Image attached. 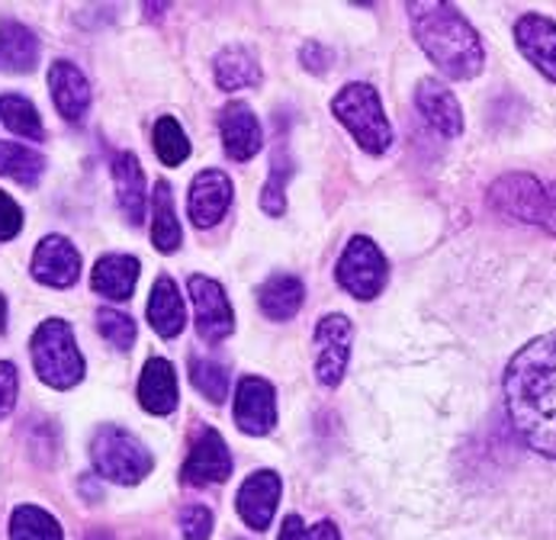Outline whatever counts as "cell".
I'll list each match as a JSON object with an SVG mask.
<instances>
[{"mask_svg": "<svg viewBox=\"0 0 556 540\" xmlns=\"http://www.w3.org/2000/svg\"><path fill=\"white\" fill-rule=\"evenodd\" d=\"M149 322L161 338H177L187 325V309L177 284L170 277H159L149 297Z\"/></svg>", "mask_w": 556, "mask_h": 540, "instance_id": "23", "label": "cell"}, {"mask_svg": "<svg viewBox=\"0 0 556 540\" xmlns=\"http://www.w3.org/2000/svg\"><path fill=\"white\" fill-rule=\"evenodd\" d=\"M113 180H116V200L123 216L132 226L146 223V210H149V187H146V171L139 164V158L132 152H119L113 158Z\"/></svg>", "mask_w": 556, "mask_h": 540, "instance_id": "16", "label": "cell"}, {"mask_svg": "<svg viewBox=\"0 0 556 540\" xmlns=\"http://www.w3.org/2000/svg\"><path fill=\"white\" fill-rule=\"evenodd\" d=\"M338 284L354 300L380 297V290L387 284V258L367 235H354L348 241V248L338 261Z\"/></svg>", "mask_w": 556, "mask_h": 540, "instance_id": "7", "label": "cell"}, {"mask_svg": "<svg viewBox=\"0 0 556 540\" xmlns=\"http://www.w3.org/2000/svg\"><path fill=\"white\" fill-rule=\"evenodd\" d=\"M90 461L100 476H106L110 482H119V486H136L152 473L149 448L136 435H129L126 428H116V425H103L93 435Z\"/></svg>", "mask_w": 556, "mask_h": 540, "instance_id": "5", "label": "cell"}, {"mask_svg": "<svg viewBox=\"0 0 556 540\" xmlns=\"http://www.w3.org/2000/svg\"><path fill=\"white\" fill-rule=\"evenodd\" d=\"M16 392H20V374L10 361H0V418H7L16 405Z\"/></svg>", "mask_w": 556, "mask_h": 540, "instance_id": "37", "label": "cell"}, {"mask_svg": "<svg viewBox=\"0 0 556 540\" xmlns=\"http://www.w3.org/2000/svg\"><path fill=\"white\" fill-rule=\"evenodd\" d=\"M23 229V210L16 206V200L10 193L0 190V241L16 238Z\"/></svg>", "mask_w": 556, "mask_h": 540, "instance_id": "36", "label": "cell"}, {"mask_svg": "<svg viewBox=\"0 0 556 540\" xmlns=\"http://www.w3.org/2000/svg\"><path fill=\"white\" fill-rule=\"evenodd\" d=\"M184 482L187 486H219L232 476V454L229 444L223 441V435L216 428L200 431V438L193 441L187 461H184Z\"/></svg>", "mask_w": 556, "mask_h": 540, "instance_id": "11", "label": "cell"}, {"mask_svg": "<svg viewBox=\"0 0 556 540\" xmlns=\"http://www.w3.org/2000/svg\"><path fill=\"white\" fill-rule=\"evenodd\" d=\"M39 65V39L23 23L0 26V72L26 75Z\"/></svg>", "mask_w": 556, "mask_h": 540, "instance_id": "24", "label": "cell"}, {"mask_svg": "<svg viewBox=\"0 0 556 540\" xmlns=\"http://www.w3.org/2000/svg\"><path fill=\"white\" fill-rule=\"evenodd\" d=\"M280 540H341V535L331 522H318V525L306 528V522L300 515H287L283 528H280Z\"/></svg>", "mask_w": 556, "mask_h": 540, "instance_id": "34", "label": "cell"}, {"mask_svg": "<svg viewBox=\"0 0 556 540\" xmlns=\"http://www.w3.org/2000/svg\"><path fill=\"white\" fill-rule=\"evenodd\" d=\"M232 203V180L223 171H200L190 184V219L197 229H213L223 223Z\"/></svg>", "mask_w": 556, "mask_h": 540, "instance_id": "14", "label": "cell"}, {"mask_svg": "<svg viewBox=\"0 0 556 540\" xmlns=\"http://www.w3.org/2000/svg\"><path fill=\"white\" fill-rule=\"evenodd\" d=\"M49 90H52L55 110L68 123H80L87 116V110H90V84L72 62H55L49 68Z\"/></svg>", "mask_w": 556, "mask_h": 540, "instance_id": "19", "label": "cell"}, {"mask_svg": "<svg viewBox=\"0 0 556 540\" xmlns=\"http://www.w3.org/2000/svg\"><path fill=\"white\" fill-rule=\"evenodd\" d=\"M405 10H408L418 46L425 49V55L434 62L441 75L470 80L482 72L485 52H482L479 33L454 3L425 0V3H408Z\"/></svg>", "mask_w": 556, "mask_h": 540, "instance_id": "2", "label": "cell"}, {"mask_svg": "<svg viewBox=\"0 0 556 540\" xmlns=\"http://www.w3.org/2000/svg\"><path fill=\"white\" fill-rule=\"evenodd\" d=\"M303 297H306V287L300 277L293 274H274L261 284L257 290V306L267 318L274 322H290L300 306H303Z\"/></svg>", "mask_w": 556, "mask_h": 540, "instance_id": "22", "label": "cell"}, {"mask_svg": "<svg viewBox=\"0 0 556 540\" xmlns=\"http://www.w3.org/2000/svg\"><path fill=\"white\" fill-rule=\"evenodd\" d=\"M97 328L116 351H129L136 344V322L119 309H100L97 312Z\"/></svg>", "mask_w": 556, "mask_h": 540, "instance_id": "33", "label": "cell"}, {"mask_svg": "<svg viewBox=\"0 0 556 540\" xmlns=\"http://www.w3.org/2000/svg\"><path fill=\"white\" fill-rule=\"evenodd\" d=\"M190 377H193V386L210 402H226V395H229V371H226V364H219L213 357H193Z\"/></svg>", "mask_w": 556, "mask_h": 540, "instance_id": "32", "label": "cell"}, {"mask_svg": "<svg viewBox=\"0 0 556 540\" xmlns=\"http://www.w3.org/2000/svg\"><path fill=\"white\" fill-rule=\"evenodd\" d=\"M152 139H155V152H159V158L167 167H177V164L187 161V154H190V139H187V133L180 129L177 120L161 116L159 123H155Z\"/></svg>", "mask_w": 556, "mask_h": 540, "instance_id": "31", "label": "cell"}, {"mask_svg": "<svg viewBox=\"0 0 556 540\" xmlns=\"http://www.w3.org/2000/svg\"><path fill=\"white\" fill-rule=\"evenodd\" d=\"M10 540H62V525L36 505H20L10 518Z\"/></svg>", "mask_w": 556, "mask_h": 540, "instance_id": "28", "label": "cell"}, {"mask_svg": "<svg viewBox=\"0 0 556 540\" xmlns=\"http://www.w3.org/2000/svg\"><path fill=\"white\" fill-rule=\"evenodd\" d=\"M303 65L309 68V72H316V75H321L325 68H328V52L321 49V46H316V42H309L306 49H303Z\"/></svg>", "mask_w": 556, "mask_h": 540, "instance_id": "38", "label": "cell"}, {"mask_svg": "<svg viewBox=\"0 0 556 540\" xmlns=\"http://www.w3.org/2000/svg\"><path fill=\"white\" fill-rule=\"evenodd\" d=\"M505 409L518 438L556 461V331L534 338L511 357Z\"/></svg>", "mask_w": 556, "mask_h": 540, "instance_id": "1", "label": "cell"}, {"mask_svg": "<svg viewBox=\"0 0 556 540\" xmlns=\"http://www.w3.org/2000/svg\"><path fill=\"white\" fill-rule=\"evenodd\" d=\"M0 120H3V126H7L10 133H16V136H23V139L39 142V139L46 136L39 110L33 106V100H26V97H20V93L0 97Z\"/></svg>", "mask_w": 556, "mask_h": 540, "instance_id": "27", "label": "cell"}, {"mask_svg": "<svg viewBox=\"0 0 556 540\" xmlns=\"http://www.w3.org/2000/svg\"><path fill=\"white\" fill-rule=\"evenodd\" d=\"M515 42L525 59L544 77L556 80V23L547 16L528 13L515 26Z\"/></svg>", "mask_w": 556, "mask_h": 540, "instance_id": "15", "label": "cell"}, {"mask_svg": "<svg viewBox=\"0 0 556 540\" xmlns=\"http://www.w3.org/2000/svg\"><path fill=\"white\" fill-rule=\"evenodd\" d=\"M331 113L344 123V129L357 139V146L367 154H383L390 152L393 146V129L390 120L383 113L380 93L364 84L354 80L348 87L338 90V97L331 100Z\"/></svg>", "mask_w": 556, "mask_h": 540, "instance_id": "3", "label": "cell"}, {"mask_svg": "<svg viewBox=\"0 0 556 540\" xmlns=\"http://www.w3.org/2000/svg\"><path fill=\"white\" fill-rule=\"evenodd\" d=\"M290 174H293L290 152L277 146L274 161H270V180H267V187H264V193H261V206H264L267 216H280V213L287 210V193H283V190H287Z\"/></svg>", "mask_w": 556, "mask_h": 540, "instance_id": "30", "label": "cell"}, {"mask_svg": "<svg viewBox=\"0 0 556 540\" xmlns=\"http://www.w3.org/2000/svg\"><path fill=\"white\" fill-rule=\"evenodd\" d=\"M489 203L511 219L556 231V184L547 187L531 174H505L492 184Z\"/></svg>", "mask_w": 556, "mask_h": 540, "instance_id": "6", "label": "cell"}, {"mask_svg": "<svg viewBox=\"0 0 556 540\" xmlns=\"http://www.w3.org/2000/svg\"><path fill=\"white\" fill-rule=\"evenodd\" d=\"M216 80H219L223 90L254 87L261 80V65H257V59L248 49L232 46V49L219 52V59H216Z\"/></svg>", "mask_w": 556, "mask_h": 540, "instance_id": "25", "label": "cell"}, {"mask_svg": "<svg viewBox=\"0 0 556 540\" xmlns=\"http://www.w3.org/2000/svg\"><path fill=\"white\" fill-rule=\"evenodd\" d=\"M152 241L159 251H174L180 244V223L174 213V197L167 180L155 184V219H152Z\"/></svg>", "mask_w": 556, "mask_h": 540, "instance_id": "29", "label": "cell"}, {"mask_svg": "<svg viewBox=\"0 0 556 540\" xmlns=\"http://www.w3.org/2000/svg\"><path fill=\"white\" fill-rule=\"evenodd\" d=\"M3 328H7V300L0 297V335H3Z\"/></svg>", "mask_w": 556, "mask_h": 540, "instance_id": "39", "label": "cell"}, {"mask_svg": "<svg viewBox=\"0 0 556 540\" xmlns=\"http://www.w3.org/2000/svg\"><path fill=\"white\" fill-rule=\"evenodd\" d=\"M187 287H190V300H193V309H197L200 338L210 341V344H219L223 338H229L232 328H236V315H232L226 290L213 277H203V274H193Z\"/></svg>", "mask_w": 556, "mask_h": 540, "instance_id": "8", "label": "cell"}, {"mask_svg": "<svg viewBox=\"0 0 556 540\" xmlns=\"http://www.w3.org/2000/svg\"><path fill=\"white\" fill-rule=\"evenodd\" d=\"M80 254L65 235H46L33 254V277L46 287L65 290L78 280Z\"/></svg>", "mask_w": 556, "mask_h": 540, "instance_id": "13", "label": "cell"}, {"mask_svg": "<svg viewBox=\"0 0 556 540\" xmlns=\"http://www.w3.org/2000/svg\"><path fill=\"white\" fill-rule=\"evenodd\" d=\"M219 129H223V146H226L229 158L248 161L261 152L264 133H261V123L248 103H229L219 116Z\"/></svg>", "mask_w": 556, "mask_h": 540, "instance_id": "18", "label": "cell"}, {"mask_svg": "<svg viewBox=\"0 0 556 540\" xmlns=\"http://www.w3.org/2000/svg\"><path fill=\"white\" fill-rule=\"evenodd\" d=\"M351 341L354 325L351 318L331 312L318 322L316 328V374L325 386H338L344 380L348 361H351Z\"/></svg>", "mask_w": 556, "mask_h": 540, "instance_id": "9", "label": "cell"}, {"mask_svg": "<svg viewBox=\"0 0 556 540\" xmlns=\"http://www.w3.org/2000/svg\"><path fill=\"white\" fill-rule=\"evenodd\" d=\"M33 367L39 380L52 389H72L84 380V357L75 331L62 318H49L33 335Z\"/></svg>", "mask_w": 556, "mask_h": 540, "instance_id": "4", "label": "cell"}, {"mask_svg": "<svg viewBox=\"0 0 556 540\" xmlns=\"http://www.w3.org/2000/svg\"><path fill=\"white\" fill-rule=\"evenodd\" d=\"M280 476L274 469H257L251 473L239 489V499H236V508H239L241 522L251 528V531H267L274 515H277V505H280Z\"/></svg>", "mask_w": 556, "mask_h": 540, "instance_id": "12", "label": "cell"}, {"mask_svg": "<svg viewBox=\"0 0 556 540\" xmlns=\"http://www.w3.org/2000/svg\"><path fill=\"white\" fill-rule=\"evenodd\" d=\"M236 425L251 438H264L277 425V392L264 377H244L236 386V405H232Z\"/></svg>", "mask_w": 556, "mask_h": 540, "instance_id": "10", "label": "cell"}, {"mask_svg": "<svg viewBox=\"0 0 556 540\" xmlns=\"http://www.w3.org/2000/svg\"><path fill=\"white\" fill-rule=\"evenodd\" d=\"M180 535L184 540H206L213 535V512L206 505H187L180 512Z\"/></svg>", "mask_w": 556, "mask_h": 540, "instance_id": "35", "label": "cell"}, {"mask_svg": "<svg viewBox=\"0 0 556 540\" xmlns=\"http://www.w3.org/2000/svg\"><path fill=\"white\" fill-rule=\"evenodd\" d=\"M139 402L152 415H170L177 409V374L170 361L152 357L139 377Z\"/></svg>", "mask_w": 556, "mask_h": 540, "instance_id": "21", "label": "cell"}, {"mask_svg": "<svg viewBox=\"0 0 556 540\" xmlns=\"http://www.w3.org/2000/svg\"><path fill=\"white\" fill-rule=\"evenodd\" d=\"M46 171V158L20 142H0V177H10L23 187H36Z\"/></svg>", "mask_w": 556, "mask_h": 540, "instance_id": "26", "label": "cell"}, {"mask_svg": "<svg viewBox=\"0 0 556 540\" xmlns=\"http://www.w3.org/2000/svg\"><path fill=\"white\" fill-rule=\"evenodd\" d=\"M139 271H142V264L132 254H106L93 264L90 284L106 300H129L136 293Z\"/></svg>", "mask_w": 556, "mask_h": 540, "instance_id": "20", "label": "cell"}, {"mask_svg": "<svg viewBox=\"0 0 556 540\" xmlns=\"http://www.w3.org/2000/svg\"><path fill=\"white\" fill-rule=\"evenodd\" d=\"M87 540H113V535H110V531H90Z\"/></svg>", "mask_w": 556, "mask_h": 540, "instance_id": "40", "label": "cell"}, {"mask_svg": "<svg viewBox=\"0 0 556 540\" xmlns=\"http://www.w3.org/2000/svg\"><path fill=\"white\" fill-rule=\"evenodd\" d=\"M415 103L421 110V116L447 139L464 133V110L457 103V97L434 77H425L415 90Z\"/></svg>", "mask_w": 556, "mask_h": 540, "instance_id": "17", "label": "cell"}]
</instances>
